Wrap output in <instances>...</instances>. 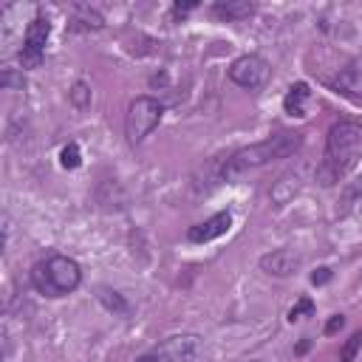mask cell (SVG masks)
I'll return each instance as SVG.
<instances>
[{
  "instance_id": "1",
  "label": "cell",
  "mask_w": 362,
  "mask_h": 362,
  "mask_svg": "<svg viewBox=\"0 0 362 362\" xmlns=\"http://www.w3.org/2000/svg\"><path fill=\"white\" fill-rule=\"evenodd\" d=\"M362 156V122L359 119H339L328 127L325 136V153L317 164L314 178L322 187H334L339 178L348 175V170Z\"/></svg>"
},
{
  "instance_id": "2",
  "label": "cell",
  "mask_w": 362,
  "mask_h": 362,
  "mask_svg": "<svg viewBox=\"0 0 362 362\" xmlns=\"http://www.w3.org/2000/svg\"><path fill=\"white\" fill-rule=\"evenodd\" d=\"M303 144V133L300 130H277L274 136L263 139V141H255V144H246L235 153H229L221 164V173L218 178L221 181H229L240 173H249V170H260L272 161H280V158H291Z\"/></svg>"
},
{
  "instance_id": "3",
  "label": "cell",
  "mask_w": 362,
  "mask_h": 362,
  "mask_svg": "<svg viewBox=\"0 0 362 362\" xmlns=\"http://www.w3.org/2000/svg\"><path fill=\"white\" fill-rule=\"evenodd\" d=\"M34 291L42 297H68L82 283V266L68 255H48L45 260H37L28 272Z\"/></svg>"
},
{
  "instance_id": "4",
  "label": "cell",
  "mask_w": 362,
  "mask_h": 362,
  "mask_svg": "<svg viewBox=\"0 0 362 362\" xmlns=\"http://www.w3.org/2000/svg\"><path fill=\"white\" fill-rule=\"evenodd\" d=\"M164 110H167V102H161L158 96H136L130 99L127 105V113H124V139L130 147H139L164 119Z\"/></svg>"
},
{
  "instance_id": "5",
  "label": "cell",
  "mask_w": 362,
  "mask_h": 362,
  "mask_svg": "<svg viewBox=\"0 0 362 362\" xmlns=\"http://www.w3.org/2000/svg\"><path fill=\"white\" fill-rule=\"evenodd\" d=\"M201 348H204V339L198 334L181 331V334H170L156 348L139 354L136 362H195Z\"/></svg>"
},
{
  "instance_id": "6",
  "label": "cell",
  "mask_w": 362,
  "mask_h": 362,
  "mask_svg": "<svg viewBox=\"0 0 362 362\" xmlns=\"http://www.w3.org/2000/svg\"><path fill=\"white\" fill-rule=\"evenodd\" d=\"M48 37H51V20H48L42 11H37V14L28 20V25H25L23 48H20V54H17V59H20L23 71H34V68H40V65H42Z\"/></svg>"
},
{
  "instance_id": "7",
  "label": "cell",
  "mask_w": 362,
  "mask_h": 362,
  "mask_svg": "<svg viewBox=\"0 0 362 362\" xmlns=\"http://www.w3.org/2000/svg\"><path fill=\"white\" fill-rule=\"evenodd\" d=\"M226 76H229V82H235L243 90H260L272 76V65L260 54H240L238 59L229 62Z\"/></svg>"
},
{
  "instance_id": "8",
  "label": "cell",
  "mask_w": 362,
  "mask_h": 362,
  "mask_svg": "<svg viewBox=\"0 0 362 362\" xmlns=\"http://www.w3.org/2000/svg\"><path fill=\"white\" fill-rule=\"evenodd\" d=\"M334 93L345 96L354 105H362V62H348L342 68H337L334 76L322 79Z\"/></svg>"
},
{
  "instance_id": "9",
  "label": "cell",
  "mask_w": 362,
  "mask_h": 362,
  "mask_svg": "<svg viewBox=\"0 0 362 362\" xmlns=\"http://www.w3.org/2000/svg\"><path fill=\"white\" fill-rule=\"evenodd\" d=\"M257 266L269 277H291L303 266V255L297 249H291V246H280V249H272V252L260 255Z\"/></svg>"
},
{
  "instance_id": "10",
  "label": "cell",
  "mask_w": 362,
  "mask_h": 362,
  "mask_svg": "<svg viewBox=\"0 0 362 362\" xmlns=\"http://www.w3.org/2000/svg\"><path fill=\"white\" fill-rule=\"evenodd\" d=\"M229 229H232V212H229V209H221V212L209 215L206 221L189 226V229H187V240H189V243H209V240L223 238Z\"/></svg>"
},
{
  "instance_id": "11",
  "label": "cell",
  "mask_w": 362,
  "mask_h": 362,
  "mask_svg": "<svg viewBox=\"0 0 362 362\" xmlns=\"http://www.w3.org/2000/svg\"><path fill=\"white\" fill-rule=\"evenodd\" d=\"M308 107H311V88H308V82L288 85V90L283 96V110L291 119H305L308 116Z\"/></svg>"
},
{
  "instance_id": "12",
  "label": "cell",
  "mask_w": 362,
  "mask_h": 362,
  "mask_svg": "<svg viewBox=\"0 0 362 362\" xmlns=\"http://www.w3.org/2000/svg\"><path fill=\"white\" fill-rule=\"evenodd\" d=\"M105 28V17L90 8V6H71V17H68V31H102Z\"/></svg>"
},
{
  "instance_id": "13",
  "label": "cell",
  "mask_w": 362,
  "mask_h": 362,
  "mask_svg": "<svg viewBox=\"0 0 362 362\" xmlns=\"http://www.w3.org/2000/svg\"><path fill=\"white\" fill-rule=\"evenodd\" d=\"M255 11H257V6L249 3V0H218V3H212V14L218 20H226V23L249 20Z\"/></svg>"
},
{
  "instance_id": "14",
  "label": "cell",
  "mask_w": 362,
  "mask_h": 362,
  "mask_svg": "<svg viewBox=\"0 0 362 362\" xmlns=\"http://www.w3.org/2000/svg\"><path fill=\"white\" fill-rule=\"evenodd\" d=\"M300 189H303V175H300L297 170L283 173V175L274 181V187H272V201H274V206H286Z\"/></svg>"
},
{
  "instance_id": "15",
  "label": "cell",
  "mask_w": 362,
  "mask_h": 362,
  "mask_svg": "<svg viewBox=\"0 0 362 362\" xmlns=\"http://www.w3.org/2000/svg\"><path fill=\"white\" fill-rule=\"evenodd\" d=\"M96 300L110 311V314H116V317H130V303L124 300V294H119V291H113V288H107V286H99L96 288Z\"/></svg>"
},
{
  "instance_id": "16",
  "label": "cell",
  "mask_w": 362,
  "mask_h": 362,
  "mask_svg": "<svg viewBox=\"0 0 362 362\" xmlns=\"http://www.w3.org/2000/svg\"><path fill=\"white\" fill-rule=\"evenodd\" d=\"M90 99H93L90 85H88L85 79H76V82L71 85V90H68V102H71L76 110H88V107H90Z\"/></svg>"
},
{
  "instance_id": "17",
  "label": "cell",
  "mask_w": 362,
  "mask_h": 362,
  "mask_svg": "<svg viewBox=\"0 0 362 362\" xmlns=\"http://www.w3.org/2000/svg\"><path fill=\"white\" fill-rule=\"evenodd\" d=\"M79 164H82V150H79V144H76V141L62 144V150H59V167H62V170H76Z\"/></svg>"
},
{
  "instance_id": "18",
  "label": "cell",
  "mask_w": 362,
  "mask_h": 362,
  "mask_svg": "<svg viewBox=\"0 0 362 362\" xmlns=\"http://www.w3.org/2000/svg\"><path fill=\"white\" fill-rule=\"evenodd\" d=\"M0 88L3 90H23L25 88L23 68H3L0 71Z\"/></svg>"
},
{
  "instance_id": "19",
  "label": "cell",
  "mask_w": 362,
  "mask_h": 362,
  "mask_svg": "<svg viewBox=\"0 0 362 362\" xmlns=\"http://www.w3.org/2000/svg\"><path fill=\"white\" fill-rule=\"evenodd\" d=\"M314 314V300L311 297H300L291 308H288V314H286V320L288 322H297V320H303V317H311Z\"/></svg>"
},
{
  "instance_id": "20",
  "label": "cell",
  "mask_w": 362,
  "mask_h": 362,
  "mask_svg": "<svg viewBox=\"0 0 362 362\" xmlns=\"http://www.w3.org/2000/svg\"><path fill=\"white\" fill-rule=\"evenodd\" d=\"M359 348H362V331H354V334L345 339L342 351H339V362H354L356 354H359Z\"/></svg>"
},
{
  "instance_id": "21",
  "label": "cell",
  "mask_w": 362,
  "mask_h": 362,
  "mask_svg": "<svg viewBox=\"0 0 362 362\" xmlns=\"http://www.w3.org/2000/svg\"><path fill=\"white\" fill-rule=\"evenodd\" d=\"M356 198H362V175H359L354 184L345 187V192H342V204H354Z\"/></svg>"
},
{
  "instance_id": "22",
  "label": "cell",
  "mask_w": 362,
  "mask_h": 362,
  "mask_svg": "<svg viewBox=\"0 0 362 362\" xmlns=\"http://www.w3.org/2000/svg\"><path fill=\"white\" fill-rule=\"evenodd\" d=\"M331 266H317L314 272H311V286H325L328 280H331Z\"/></svg>"
},
{
  "instance_id": "23",
  "label": "cell",
  "mask_w": 362,
  "mask_h": 362,
  "mask_svg": "<svg viewBox=\"0 0 362 362\" xmlns=\"http://www.w3.org/2000/svg\"><path fill=\"white\" fill-rule=\"evenodd\" d=\"M342 328H345V314H331L322 331H325V334L331 337V334H337V331H342Z\"/></svg>"
},
{
  "instance_id": "24",
  "label": "cell",
  "mask_w": 362,
  "mask_h": 362,
  "mask_svg": "<svg viewBox=\"0 0 362 362\" xmlns=\"http://www.w3.org/2000/svg\"><path fill=\"white\" fill-rule=\"evenodd\" d=\"M198 6H201L198 0H175V3H173V11H175V14H187V11H195Z\"/></svg>"
},
{
  "instance_id": "25",
  "label": "cell",
  "mask_w": 362,
  "mask_h": 362,
  "mask_svg": "<svg viewBox=\"0 0 362 362\" xmlns=\"http://www.w3.org/2000/svg\"><path fill=\"white\" fill-rule=\"evenodd\" d=\"M308 348H311V339H308V337H303V339L297 342V348H294V356H303Z\"/></svg>"
}]
</instances>
